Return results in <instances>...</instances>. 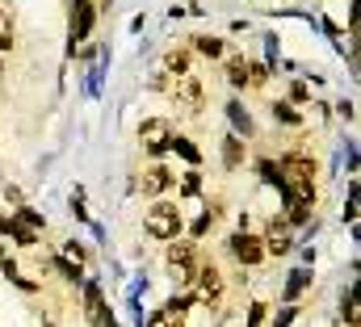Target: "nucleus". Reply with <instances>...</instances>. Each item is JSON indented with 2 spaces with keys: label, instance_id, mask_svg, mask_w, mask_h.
Returning a JSON list of instances; mask_svg holds the SVG:
<instances>
[{
  "label": "nucleus",
  "instance_id": "1",
  "mask_svg": "<svg viewBox=\"0 0 361 327\" xmlns=\"http://www.w3.org/2000/svg\"><path fill=\"white\" fill-rule=\"evenodd\" d=\"M143 231L147 235H156V240H177L180 235V214H177V206H152L147 210V218H143Z\"/></svg>",
  "mask_w": 361,
  "mask_h": 327
},
{
  "label": "nucleus",
  "instance_id": "2",
  "mask_svg": "<svg viewBox=\"0 0 361 327\" xmlns=\"http://www.w3.org/2000/svg\"><path fill=\"white\" fill-rule=\"evenodd\" d=\"M169 139H173V130H169V122H164V118H152V122H143V126H139V143H143L152 156L169 152Z\"/></svg>",
  "mask_w": 361,
  "mask_h": 327
},
{
  "label": "nucleus",
  "instance_id": "3",
  "mask_svg": "<svg viewBox=\"0 0 361 327\" xmlns=\"http://www.w3.org/2000/svg\"><path fill=\"white\" fill-rule=\"evenodd\" d=\"M85 311H89V323L114 327V315H109V307H105V298H101V285H97V281H85Z\"/></svg>",
  "mask_w": 361,
  "mask_h": 327
},
{
  "label": "nucleus",
  "instance_id": "4",
  "mask_svg": "<svg viewBox=\"0 0 361 327\" xmlns=\"http://www.w3.org/2000/svg\"><path fill=\"white\" fill-rule=\"evenodd\" d=\"M193 285H197V298H202V302H219V298H223V273H219L214 264H202Z\"/></svg>",
  "mask_w": 361,
  "mask_h": 327
},
{
  "label": "nucleus",
  "instance_id": "5",
  "mask_svg": "<svg viewBox=\"0 0 361 327\" xmlns=\"http://www.w3.org/2000/svg\"><path fill=\"white\" fill-rule=\"evenodd\" d=\"M231 252H235L240 264H261V260H265V244H261L257 235H248V231L231 235Z\"/></svg>",
  "mask_w": 361,
  "mask_h": 327
},
{
  "label": "nucleus",
  "instance_id": "6",
  "mask_svg": "<svg viewBox=\"0 0 361 327\" xmlns=\"http://www.w3.org/2000/svg\"><path fill=\"white\" fill-rule=\"evenodd\" d=\"M173 97H177V105H185L189 113H197L202 109V80L197 76H180L177 88H173Z\"/></svg>",
  "mask_w": 361,
  "mask_h": 327
},
{
  "label": "nucleus",
  "instance_id": "7",
  "mask_svg": "<svg viewBox=\"0 0 361 327\" xmlns=\"http://www.w3.org/2000/svg\"><path fill=\"white\" fill-rule=\"evenodd\" d=\"M169 185H173V172H169V168H160V164H156V168H147V172L139 176V193H147V197H160Z\"/></svg>",
  "mask_w": 361,
  "mask_h": 327
},
{
  "label": "nucleus",
  "instance_id": "8",
  "mask_svg": "<svg viewBox=\"0 0 361 327\" xmlns=\"http://www.w3.org/2000/svg\"><path fill=\"white\" fill-rule=\"evenodd\" d=\"M193 260H197V247L193 244H173L169 247V264H173V273H180L185 281L193 277Z\"/></svg>",
  "mask_w": 361,
  "mask_h": 327
},
{
  "label": "nucleus",
  "instance_id": "9",
  "mask_svg": "<svg viewBox=\"0 0 361 327\" xmlns=\"http://www.w3.org/2000/svg\"><path fill=\"white\" fill-rule=\"evenodd\" d=\"M92 21H97V13H92L89 0H76V8H72V47L80 42V38H89Z\"/></svg>",
  "mask_w": 361,
  "mask_h": 327
},
{
  "label": "nucleus",
  "instance_id": "10",
  "mask_svg": "<svg viewBox=\"0 0 361 327\" xmlns=\"http://www.w3.org/2000/svg\"><path fill=\"white\" fill-rule=\"evenodd\" d=\"M265 252H273V256H286V252H290V235H286V227L273 223L269 240H265Z\"/></svg>",
  "mask_w": 361,
  "mask_h": 327
},
{
  "label": "nucleus",
  "instance_id": "11",
  "mask_svg": "<svg viewBox=\"0 0 361 327\" xmlns=\"http://www.w3.org/2000/svg\"><path fill=\"white\" fill-rule=\"evenodd\" d=\"M169 152H177V156H185L189 164H202V152H197V147H193L189 139H180V135H173V139H169Z\"/></svg>",
  "mask_w": 361,
  "mask_h": 327
},
{
  "label": "nucleus",
  "instance_id": "12",
  "mask_svg": "<svg viewBox=\"0 0 361 327\" xmlns=\"http://www.w3.org/2000/svg\"><path fill=\"white\" fill-rule=\"evenodd\" d=\"M143 327H185V315H177V311H169V307H164V311H156Z\"/></svg>",
  "mask_w": 361,
  "mask_h": 327
},
{
  "label": "nucleus",
  "instance_id": "13",
  "mask_svg": "<svg viewBox=\"0 0 361 327\" xmlns=\"http://www.w3.org/2000/svg\"><path fill=\"white\" fill-rule=\"evenodd\" d=\"M227 84H235V88L248 84V59H231L227 63Z\"/></svg>",
  "mask_w": 361,
  "mask_h": 327
},
{
  "label": "nucleus",
  "instance_id": "14",
  "mask_svg": "<svg viewBox=\"0 0 361 327\" xmlns=\"http://www.w3.org/2000/svg\"><path fill=\"white\" fill-rule=\"evenodd\" d=\"M223 164H227V168H240V164H244V143H240V139H227V143H223Z\"/></svg>",
  "mask_w": 361,
  "mask_h": 327
},
{
  "label": "nucleus",
  "instance_id": "15",
  "mask_svg": "<svg viewBox=\"0 0 361 327\" xmlns=\"http://www.w3.org/2000/svg\"><path fill=\"white\" fill-rule=\"evenodd\" d=\"M193 47H197V55H210V59H219V55H223V38H210V34L193 38Z\"/></svg>",
  "mask_w": 361,
  "mask_h": 327
},
{
  "label": "nucleus",
  "instance_id": "16",
  "mask_svg": "<svg viewBox=\"0 0 361 327\" xmlns=\"http://www.w3.org/2000/svg\"><path fill=\"white\" fill-rule=\"evenodd\" d=\"M227 113H231V122H235V130H244V135H252V118H248V109H244L240 101H231V105H227Z\"/></svg>",
  "mask_w": 361,
  "mask_h": 327
},
{
  "label": "nucleus",
  "instance_id": "17",
  "mask_svg": "<svg viewBox=\"0 0 361 327\" xmlns=\"http://www.w3.org/2000/svg\"><path fill=\"white\" fill-rule=\"evenodd\" d=\"M307 285H311V273H307V269L290 273V281H286V298H298V294H302Z\"/></svg>",
  "mask_w": 361,
  "mask_h": 327
},
{
  "label": "nucleus",
  "instance_id": "18",
  "mask_svg": "<svg viewBox=\"0 0 361 327\" xmlns=\"http://www.w3.org/2000/svg\"><path fill=\"white\" fill-rule=\"evenodd\" d=\"M51 269H55L59 277H68V281H80V264H72L68 256H55V260H51Z\"/></svg>",
  "mask_w": 361,
  "mask_h": 327
},
{
  "label": "nucleus",
  "instance_id": "19",
  "mask_svg": "<svg viewBox=\"0 0 361 327\" xmlns=\"http://www.w3.org/2000/svg\"><path fill=\"white\" fill-rule=\"evenodd\" d=\"M273 118L286 122V126H298V109H294L290 101H277V105H273Z\"/></svg>",
  "mask_w": 361,
  "mask_h": 327
},
{
  "label": "nucleus",
  "instance_id": "20",
  "mask_svg": "<svg viewBox=\"0 0 361 327\" xmlns=\"http://www.w3.org/2000/svg\"><path fill=\"white\" fill-rule=\"evenodd\" d=\"M185 193H189V197L202 193V176H197V172H185Z\"/></svg>",
  "mask_w": 361,
  "mask_h": 327
},
{
  "label": "nucleus",
  "instance_id": "21",
  "mask_svg": "<svg viewBox=\"0 0 361 327\" xmlns=\"http://www.w3.org/2000/svg\"><path fill=\"white\" fill-rule=\"evenodd\" d=\"M169 68H173V72H185V68H189V55H185V51H173V55H169Z\"/></svg>",
  "mask_w": 361,
  "mask_h": 327
},
{
  "label": "nucleus",
  "instance_id": "22",
  "mask_svg": "<svg viewBox=\"0 0 361 327\" xmlns=\"http://www.w3.org/2000/svg\"><path fill=\"white\" fill-rule=\"evenodd\" d=\"M265 323V302H252V315H248V327H261Z\"/></svg>",
  "mask_w": 361,
  "mask_h": 327
},
{
  "label": "nucleus",
  "instance_id": "23",
  "mask_svg": "<svg viewBox=\"0 0 361 327\" xmlns=\"http://www.w3.org/2000/svg\"><path fill=\"white\" fill-rule=\"evenodd\" d=\"M42 327H55V323H42Z\"/></svg>",
  "mask_w": 361,
  "mask_h": 327
}]
</instances>
